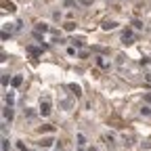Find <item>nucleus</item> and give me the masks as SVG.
Listing matches in <instances>:
<instances>
[{
	"instance_id": "f257e3e1",
	"label": "nucleus",
	"mask_w": 151,
	"mask_h": 151,
	"mask_svg": "<svg viewBox=\"0 0 151 151\" xmlns=\"http://www.w3.org/2000/svg\"><path fill=\"white\" fill-rule=\"evenodd\" d=\"M40 116H50V99H44L42 103H40Z\"/></svg>"
},
{
	"instance_id": "f03ea898",
	"label": "nucleus",
	"mask_w": 151,
	"mask_h": 151,
	"mask_svg": "<svg viewBox=\"0 0 151 151\" xmlns=\"http://www.w3.org/2000/svg\"><path fill=\"white\" fill-rule=\"evenodd\" d=\"M122 40H124V42H126V44H130V42H132V40H134V34H132V32H130V29H126V32H124V34H122Z\"/></svg>"
},
{
	"instance_id": "7ed1b4c3",
	"label": "nucleus",
	"mask_w": 151,
	"mask_h": 151,
	"mask_svg": "<svg viewBox=\"0 0 151 151\" xmlns=\"http://www.w3.org/2000/svg\"><path fill=\"white\" fill-rule=\"evenodd\" d=\"M116 27H118V21H113V19L103 21V29H116Z\"/></svg>"
},
{
	"instance_id": "20e7f679",
	"label": "nucleus",
	"mask_w": 151,
	"mask_h": 151,
	"mask_svg": "<svg viewBox=\"0 0 151 151\" xmlns=\"http://www.w3.org/2000/svg\"><path fill=\"white\" fill-rule=\"evenodd\" d=\"M69 90L76 94V97H80V94H82V88H80L78 84H69Z\"/></svg>"
},
{
	"instance_id": "39448f33",
	"label": "nucleus",
	"mask_w": 151,
	"mask_h": 151,
	"mask_svg": "<svg viewBox=\"0 0 151 151\" xmlns=\"http://www.w3.org/2000/svg\"><path fill=\"white\" fill-rule=\"evenodd\" d=\"M97 65H99V67H103V69H109V63L103 59V57H97Z\"/></svg>"
},
{
	"instance_id": "423d86ee",
	"label": "nucleus",
	"mask_w": 151,
	"mask_h": 151,
	"mask_svg": "<svg viewBox=\"0 0 151 151\" xmlns=\"http://www.w3.org/2000/svg\"><path fill=\"white\" fill-rule=\"evenodd\" d=\"M2 9L9 11V13H15V4L13 2H2Z\"/></svg>"
},
{
	"instance_id": "0eeeda50",
	"label": "nucleus",
	"mask_w": 151,
	"mask_h": 151,
	"mask_svg": "<svg viewBox=\"0 0 151 151\" xmlns=\"http://www.w3.org/2000/svg\"><path fill=\"white\" fill-rule=\"evenodd\" d=\"M52 143H55L52 139H42V141H40V143H38V145H40V147H50Z\"/></svg>"
},
{
	"instance_id": "6e6552de",
	"label": "nucleus",
	"mask_w": 151,
	"mask_h": 151,
	"mask_svg": "<svg viewBox=\"0 0 151 151\" xmlns=\"http://www.w3.org/2000/svg\"><path fill=\"white\" fill-rule=\"evenodd\" d=\"M36 32H48V25L46 23H36Z\"/></svg>"
},
{
	"instance_id": "1a4fd4ad",
	"label": "nucleus",
	"mask_w": 151,
	"mask_h": 151,
	"mask_svg": "<svg viewBox=\"0 0 151 151\" xmlns=\"http://www.w3.org/2000/svg\"><path fill=\"white\" fill-rule=\"evenodd\" d=\"M76 141H78V145H80V147H84V145H86V139H84V134H76Z\"/></svg>"
},
{
	"instance_id": "9d476101",
	"label": "nucleus",
	"mask_w": 151,
	"mask_h": 151,
	"mask_svg": "<svg viewBox=\"0 0 151 151\" xmlns=\"http://www.w3.org/2000/svg\"><path fill=\"white\" fill-rule=\"evenodd\" d=\"M76 25H78V23H73V21H67V23H65V29H67V32H71V29H76Z\"/></svg>"
},
{
	"instance_id": "9b49d317",
	"label": "nucleus",
	"mask_w": 151,
	"mask_h": 151,
	"mask_svg": "<svg viewBox=\"0 0 151 151\" xmlns=\"http://www.w3.org/2000/svg\"><path fill=\"white\" fill-rule=\"evenodd\" d=\"M38 130H40V132H50V130H52V126H50V124H44V126H40Z\"/></svg>"
},
{
	"instance_id": "f8f14e48",
	"label": "nucleus",
	"mask_w": 151,
	"mask_h": 151,
	"mask_svg": "<svg viewBox=\"0 0 151 151\" xmlns=\"http://www.w3.org/2000/svg\"><path fill=\"white\" fill-rule=\"evenodd\" d=\"M21 82H23V78H21V76H15V78H13V86H19Z\"/></svg>"
},
{
	"instance_id": "ddd939ff",
	"label": "nucleus",
	"mask_w": 151,
	"mask_h": 151,
	"mask_svg": "<svg viewBox=\"0 0 151 151\" xmlns=\"http://www.w3.org/2000/svg\"><path fill=\"white\" fill-rule=\"evenodd\" d=\"M141 113H143V116H149V113H151V107H149V105H143Z\"/></svg>"
},
{
	"instance_id": "4468645a",
	"label": "nucleus",
	"mask_w": 151,
	"mask_h": 151,
	"mask_svg": "<svg viewBox=\"0 0 151 151\" xmlns=\"http://www.w3.org/2000/svg\"><path fill=\"white\" fill-rule=\"evenodd\" d=\"M132 25H134V29H143V23L139 21V19H134V21H132Z\"/></svg>"
},
{
	"instance_id": "2eb2a0df",
	"label": "nucleus",
	"mask_w": 151,
	"mask_h": 151,
	"mask_svg": "<svg viewBox=\"0 0 151 151\" xmlns=\"http://www.w3.org/2000/svg\"><path fill=\"white\" fill-rule=\"evenodd\" d=\"M4 118H9V120L13 118V109H11V107H6V109H4Z\"/></svg>"
},
{
	"instance_id": "dca6fc26",
	"label": "nucleus",
	"mask_w": 151,
	"mask_h": 151,
	"mask_svg": "<svg viewBox=\"0 0 151 151\" xmlns=\"http://www.w3.org/2000/svg\"><path fill=\"white\" fill-rule=\"evenodd\" d=\"M2 143H4V145H2V149H4V151H9V149H11V143H9V141H6V139H4V141H2Z\"/></svg>"
},
{
	"instance_id": "f3484780",
	"label": "nucleus",
	"mask_w": 151,
	"mask_h": 151,
	"mask_svg": "<svg viewBox=\"0 0 151 151\" xmlns=\"http://www.w3.org/2000/svg\"><path fill=\"white\" fill-rule=\"evenodd\" d=\"M80 2H82L84 6H88V4H92V0H80Z\"/></svg>"
},
{
	"instance_id": "a211bd4d",
	"label": "nucleus",
	"mask_w": 151,
	"mask_h": 151,
	"mask_svg": "<svg viewBox=\"0 0 151 151\" xmlns=\"http://www.w3.org/2000/svg\"><path fill=\"white\" fill-rule=\"evenodd\" d=\"M147 101H149V103H151V94H149V97H147Z\"/></svg>"
}]
</instances>
